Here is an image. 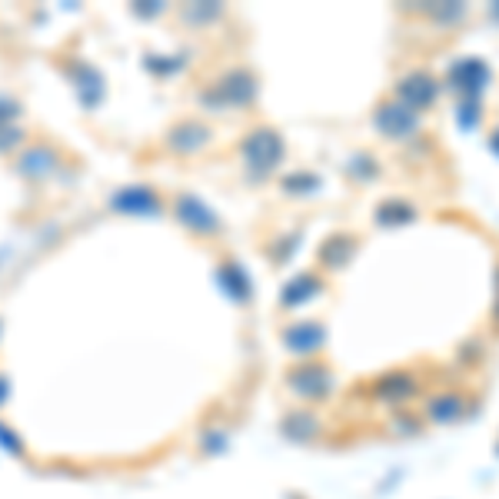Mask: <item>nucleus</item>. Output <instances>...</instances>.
<instances>
[{
  "instance_id": "nucleus-4",
  "label": "nucleus",
  "mask_w": 499,
  "mask_h": 499,
  "mask_svg": "<svg viewBox=\"0 0 499 499\" xmlns=\"http://www.w3.org/2000/svg\"><path fill=\"white\" fill-rule=\"evenodd\" d=\"M426 413H429V420H437V423H453V420H460L462 413V399L460 397H437L429 399V406H426Z\"/></svg>"
},
{
  "instance_id": "nucleus-3",
  "label": "nucleus",
  "mask_w": 499,
  "mask_h": 499,
  "mask_svg": "<svg viewBox=\"0 0 499 499\" xmlns=\"http://www.w3.org/2000/svg\"><path fill=\"white\" fill-rule=\"evenodd\" d=\"M290 387L303 393V397H323L326 387H330V370H320V366H310V370H299Z\"/></svg>"
},
{
  "instance_id": "nucleus-2",
  "label": "nucleus",
  "mask_w": 499,
  "mask_h": 499,
  "mask_svg": "<svg viewBox=\"0 0 499 499\" xmlns=\"http://www.w3.org/2000/svg\"><path fill=\"white\" fill-rule=\"evenodd\" d=\"M376 127L387 134V137H406L416 130V113L403 103H383L376 110Z\"/></svg>"
},
{
  "instance_id": "nucleus-1",
  "label": "nucleus",
  "mask_w": 499,
  "mask_h": 499,
  "mask_svg": "<svg viewBox=\"0 0 499 499\" xmlns=\"http://www.w3.org/2000/svg\"><path fill=\"white\" fill-rule=\"evenodd\" d=\"M397 94L403 97V107H410V110L416 113L437 100V80L429 74H410L397 87Z\"/></svg>"
}]
</instances>
